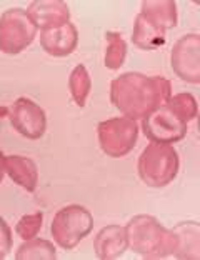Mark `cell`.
Returning a JSON list of instances; mask_svg holds the SVG:
<instances>
[{
	"mask_svg": "<svg viewBox=\"0 0 200 260\" xmlns=\"http://www.w3.org/2000/svg\"><path fill=\"white\" fill-rule=\"evenodd\" d=\"M172 95V84L158 75L127 72L112 80L110 102L132 120L144 119L155 109L167 104Z\"/></svg>",
	"mask_w": 200,
	"mask_h": 260,
	"instance_id": "cell-1",
	"label": "cell"
},
{
	"mask_svg": "<svg viewBox=\"0 0 200 260\" xmlns=\"http://www.w3.org/2000/svg\"><path fill=\"white\" fill-rule=\"evenodd\" d=\"M125 235L128 247L140 257L150 260L174 255L177 245L172 229H165L152 215L130 218L125 225Z\"/></svg>",
	"mask_w": 200,
	"mask_h": 260,
	"instance_id": "cell-2",
	"label": "cell"
},
{
	"mask_svg": "<svg viewBox=\"0 0 200 260\" xmlns=\"http://www.w3.org/2000/svg\"><path fill=\"white\" fill-rule=\"evenodd\" d=\"M179 167V153L172 145L152 142L140 153L137 170L145 185L160 188L175 180Z\"/></svg>",
	"mask_w": 200,
	"mask_h": 260,
	"instance_id": "cell-3",
	"label": "cell"
},
{
	"mask_svg": "<svg viewBox=\"0 0 200 260\" xmlns=\"http://www.w3.org/2000/svg\"><path fill=\"white\" fill-rule=\"evenodd\" d=\"M93 229V217L84 205H67L55 214L52 220V237L62 249L72 250Z\"/></svg>",
	"mask_w": 200,
	"mask_h": 260,
	"instance_id": "cell-4",
	"label": "cell"
},
{
	"mask_svg": "<svg viewBox=\"0 0 200 260\" xmlns=\"http://www.w3.org/2000/svg\"><path fill=\"white\" fill-rule=\"evenodd\" d=\"M39 28L23 9H9L0 17V50L17 55L34 42Z\"/></svg>",
	"mask_w": 200,
	"mask_h": 260,
	"instance_id": "cell-5",
	"label": "cell"
},
{
	"mask_svg": "<svg viewBox=\"0 0 200 260\" xmlns=\"http://www.w3.org/2000/svg\"><path fill=\"white\" fill-rule=\"evenodd\" d=\"M97 134L100 149L105 155L120 158L125 157L137 144L139 125L128 117H114L100 122Z\"/></svg>",
	"mask_w": 200,
	"mask_h": 260,
	"instance_id": "cell-6",
	"label": "cell"
},
{
	"mask_svg": "<svg viewBox=\"0 0 200 260\" xmlns=\"http://www.w3.org/2000/svg\"><path fill=\"white\" fill-rule=\"evenodd\" d=\"M145 137L155 144H175L187 135V123L182 122L167 105L155 109L142 119Z\"/></svg>",
	"mask_w": 200,
	"mask_h": 260,
	"instance_id": "cell-7",
	"label": "cell"
},
{
	"mask_svg": "<svg viewBox=\"0 0 200 260\" xmlns=\"http://www.w3.org/2000/svg\"><path fill=\"white\" fill-rule=\"evenodd\" d=\"M170 65L175 75L189 84H200V35L187 34L175 42Z\"/></svg>",
	"mask_w": 200,
	"mask_h": 260,
	"instance_id": "cell-8",
	"label": "cell"
},
{
	"mask_svg": "<svg viewBox=\"0 0 200 260\" xmlns=\"http://www.w3.org/2000/svg\"><path fill=\"white\" fill-rule=\"evenodd\" d=\"M9 119L12 127L25 139L37 140L44 137L47 128L45 110L40 105L32 102L30 99H17L9 109Z\"/></svg>",
	"mask_w": 200,
	"mask_h": 260,
	"instance_id": "cell-9",
	"label": "cell"
},
{
	"mask_svg": "<svg viewBox=\"0 0 200 260\" xmlns=\"http://www.w3.org/2000/svg\"><path fill=\"white\" fill-rule=\"evenodd\" d=\"M37 28L50 30L70 22V9L62 0H35L27 9Z\"/></svg>",
	"mask_w": 200,
	"mask_h": 260,
	"instance_id": "cell-10",
	"label": "cell"
},
{
	"mask_svg": "<svg viewBox=\"0 0 200 260\" xmlns=\"http://www.w3.org/2000/svg\"><path fill=\"white\" fill-rule=\"evenodd\" d=\"M79 32L74 23H65L58 28L40 32V45L49 55L54 57H67L77 49Z\"/></svg>",
	"mask_w": 200,
	"mask_h": 260,
	"instance_id": "cell-11",
	"label": "cell"
},
{
	"mask_svg": "<svg viewBox=\"0 0 200 260\" xmlns=\"http://www.w3.org/2000/svg\"><path fill=\"white\" fill-rule=\"evenodd\" d=\"M127 235L125 227L120 225H107L97 234L93 240V250L97 257L102 260H114L123 255L127 250Z\"/></svg>",
	"mask_w": 200,
	"mask_h": 260,
	"instance_id": "cell-12",
	"label": "cell"
},
{
	"mask_svg": "<svg viewBox=\"0 0 200 260\" xmlns=\"http://www.w3.org/2000/svg\"><path fill=\"white\" fill-rule=\"evenodd\" d=\"M5 174H7L17 185L23 190L35 192L39 184V170L37 165L28 157L9 155L5 157Z\"/></svg>",
	"mask_w": 200,
	"mask_h": 260,
	"instance_id": "cell-13",
	"label": "cell"
},
{
	"mask_svg": "<svg viewBox=\"0 0 200 260\" xmlns=\"http://www.w3.org/2000/svg\"><path fill=\"white\" fill-rule=\"evenodd\" d=\"M177 240L174 257L197 260L200 257V225L197 222H180L172 229Z\"/></svg>",
	"mask_w": 200,
	"mask_h": 260,
	"instance_id": "cell-14",
	"label": "cell"
},
{
	"mask_svg": "<svg viewBox=\"0 0 200 260\" xmlns=\"http://www.w3.org/2000/svg\"><path fill=\"white\" fill-rule=\"evenodd\" d=\"M165 30L157 27L149 19H145L142 14L135 17L134 32H132V42L135 47L142 50H155L158 47L165 44Z\"/></svg>",
	"mask_w": 200,
	"mask_h": 260,
	"instance_id": "cell-15",
	"label": "cell"
},
{
	"mask_svg": "<svg viewBox=\"0 0 200 260\" xmlns=\"http://www.w3.org/2000/svg\"><path fill=\"white\" fill-rule=\"evenodd\" d=\"M140 14L163 30L177 25V4L174 0H145Z\"/></svg>",
	"mask_w": 200,
	"mask_h": 260,
	"instance_id": "cell-16",
	"label": "cell"
},
{
	"mask_svg": "<svg viewBox=\"0 0 200 260\" xmlns=\"http://www.w3.org/2000/svg\"><path fill=\"white\" fill-rule=\"evenodd\" d=\"M17 260H55L57 250L52 242L45 239L34 237L30 240H23L15 253Z\"/></svg>",
	"mask_w": 200,
	"mask_h": 260,
	"instance_id": "cell-17",
	"label": "cell"
},
{
	"mask_svg": "<svg viewBox=\"0 0 200 260\" xmlns=\"http://www.w3.org/2000/svg\"><path fill=\"white\" fill-rule=\"evenodd\" d=\"M105 40H107V49H105V67L110 70H117L123 65L127 55V44L122 39L120 32H107L105 34Z\"/></svg>",
	"mask_w": 200,
	"mask_h": 260,
	"instance_id": "cell-18",
	"label": "cell"
},
{
	"mask_svg": "<svg viewBox=\"0 0 200 260\" xmlns=\"http://www.w3.org/2000/svg\"><path fill=\"white\" fill-rule=\"evenodd\" d=\"M69 88H70V93H72V99L75 100V104H77L79 107H84L87 102V97H89V93H90V88H92L90 75L84 65H77V67L72 70V74L69 77Z\"/></svg>",
	"mask_w": 200,
	"mask_h": 260,
	"instance_id": "cell-19",
	"label": "cell"
},
{
	"mask_svg": "<svg viewBox=\"0 0 200 260\" xmlns=\"http://www.w3.org/2000/svg\"><path fill=\"white\" fill-rule=\"evenodd\" d=\"M165 105L185 123L193 120L198 114L197 100L192 93H177V95H170Z\"/></svg>",
	"mask_w": 200,
	"mask_h": 260,
	"instance_id": "cell-20",
	"label": "cell"
},
{
	"mask_svg": "<svg viewBox=\"0 0 200 260\" xmlns=\"http://www.w3.org/2000/svg\"><path fill=\"white\" fill-rule=\"evenodd\" d=\"M42 222H44L42 212H37V214H30V215H23L19 220V223H17L15 232L22 240H30V239L39 235L40 229H42Z\"/></svg>",
	"mask_w": 200,
	"mask_h": 260,
	"instance_id": "cell-21",
	"label": "cell"
},
{
	"mask_svg": "<svg viewBox=\"0 0 200 260\" xmlns=\"http://www.w3.org/2000/svg\"><path fill=\"white\" fill-rule=\"evenodd\" d=\"M12 250V230L9 223L5 222V218L0 215V252L7 253Z\"/></svg>",
	"mask_w": 200,
	"mask_h": 260,
	"instance_id": "cell-22",
	"label": "cell"
},
{
	"mask_svg": "<svg viewBox=\"0 0 200 260\" xmlns=\"http://www.w3.org/2000/svg\"><path fill=\"white\" fill-rule=\"evenodd\" d=\"M4 175H5V155L0 150V184H2L4 180Z\"/></svg>",
	"mask_w": 200,
	"mask_h": 260,
	"instance_id": "cell-23",
	"label": "cell"
},
{
	"mask_svg": "<svg viewBox=\"0 0 200 260\" xmlns=\"http://www.w3.org/2000/svg\"><path fill=\"white\" fill-rule=\"evenodd\" d=\"M9 117V107H0V119Z\"/></svg>",
	"mask_w": 200,
	"mask_h": 260,
	"instance_id": "cell-24",
	"label": "cell"
},
{
	"mask_svg": "<svg viewBox=\"0 0 200 260\" xmlns=\"http://www.w3.org/2000/svg\"><path fill=\"white\" fill-rule=\"evenodd\" d=\"M5 257V253H2V252H0V260H2Z\"/></svg>",
	"mask_w": 200,
	"mask_h": 260,
	"instance_id": "cell-25",
	"label": "cell"
}]
</instances>
